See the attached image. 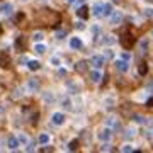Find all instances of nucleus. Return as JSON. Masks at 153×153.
<instances>
[{
  "instance_id": "nucleus-31",
  "label": "nucleus",
  "mask_w": 153,
  "mask_h": 153,
  "mask_svg": "<svg viewBox=\"0 0 153 153\" xmlns=\"http://www.w3.org/2000/svg\"><path fill=\"white\" fill-rule=\"evenodd\" d=\"M90 33L94 34V39H97V38H99V34H100V26H92Z\"/></svg>"
},
{
  "instance_id": "nucleus-34",
  "label": "nucleus",
  "mask_w": 153,
  "mask_h": 153,
  "mask_svg": "<svg viewBox=\"0 0 153 153\" xmlns=\"http://www.w3.org/2000/svg\"><path fill=\"white\" fill-rule=\"evenodd\" d=\"M76 148H78V141H76V140L70 141V145H68V150H70V152H75Z\"/></svg>"
},
{
  "instance_id": "nucleus-44",
  "label": "nucleus",
  "mask_w": 153,
  "mask_h": 153,
  "mask_svg": "<svg viewBox=\"0 0 153 153\" xmlns=\"http://www.w3.org/2000/svg\"><path fill=\"white\" fill-rule=\"evenodd\" d=\"M123 60L129 61V60H131V55H129V53H123Z\"/></svg>"
},
{
  "instance_id": "nucleus-39",
  "label": "nucleus",
  "mask_w": 153,
  "mask_h": 153,
  "mask_svg": "<svg viewBox=\"0 0 153 153\" xmlns=\"http://www.w3.org/2000/svg\"><path fill=\"white\" fill-rule=\"evenodd\" d=\"M140 48H141V49H146L148 48V41H146V39H141V41H140Z\"/></svg>"
},
{
  "instance_id": "nucleus-29",
  "label": "nucleus",
  "mask_w": 153,
  "mask_h": 153,
  "mask_svg": "<svg viewBox=\"0 0 153 153\" xmlns=\"http://www.w3.org/2000/svg\"><path fill=\"white\" fill-rule=\"evenodd\" d=\"M71 105H73V104H71L70 99H63V100H61V107H63L65 111H70V109H71Z\"/></svg>"
},
{
  "instance_id": "nucleus-47",
  "label": "nucleus",
  "mask_w": 153,
  "mask_h": 153,
  "mask_svg": "<svg viewBox=\"0 0 153 153\" xmlns=\"http://www.w3.org/2000/svg\"><path fill=\"white\" fill-rule=\"evenodd\" d=\"M21 90H22L21 87H17L16 88V94H14V97H21Z\"/></svg>"
},
{
  "instance_id": "nucleus-33",
  "label": "nucleus",
  "mask_w": 153,
  "mask_h": 153,
  "mask_svg": "<svg viewBox=\"0 0 153 153\" xmlns=\"http://www.w3.org/2000/svg\"><path fill=\"white\" fill-rule=\"evenodd\" d=\"M105 124L107 126H116V117L114 116H107V117H105Z\"/></svg>"
},
{
  "instance_id": "nucleus-43",
  "label": "nucleus",
  "mask_w": 153,
  "mask_h": 153,
  "mask_svg": "<svg viewBox=\"0 0 153 153\" xmlns=\"http://www.w3.org/2000/svg\"><path fill=\"white\" fill-rule=\"evenodd\" d=\"M58 75H60V76H65V75H66V68H60V70H58Z\"/></svg>"
},
{
  "instance_id": "nucleus-50",
  "label": "nucleus",
  "mask_w": 153,
  "mask_h": 153,
  "mask_svg": "<svg viewBox=\"0 0 153 153\" xmlns=\"http://www.w3.org/2000/svg\"><path fill=\"white\" fill-rule=\"evenodd\" d=\"M0 114H2V107H0Z\"/></svg>"
},
{
  "instance_id": "nucleus-23",
  "label": "nucleus",
  "mask_w": 153,
  "mask_h": 153,
  "mask_svg": "<svg viewBox=\"0 0 153 153\" xmlns=\"http://www.w3.org/2000/svg\"><path fill=\"white\" fill-rule=\"evenodd\" d=\"M76 16L80 17V19H87V16H88L87 7H85V5H80V7H78V10H76Z\"/></svg>"
},
{
  "instance_id": "nucleus-27",
  "label": "nucleus",
  "mask_w": 153,
  "mask_h": 153,
  "mask_svg": "<svg viewBox=\"0 0 153 153\" xmlns=\"http://www.w3.org/2000/svg\"><path fill=\"white\" fill-rule=\"evenodd\" d=\"M44 39V34L41 33V31H36V33H33V41L34 43H41Z\"/></svg>"
},
{
  "instance_id": "nucleus-19",
  "label": "nucleus",
  "mask_w": 153,
  "mask_h": 153,
  "mask_svg": "<svg viewBox=\"0 0 153 153\" xmlns=\"http://www.w3.org/2000/svg\"><path fill=\"white\" fill-rule=\"evenodd\" d=\"M92 16H94V17H102V4H94V7H92Z\"/></svg>"
},
{
  "instance_id": "nucleus-51",
  "label": "nucleus",
  "mask_w": 153,
  "mask_h": 153,
  "mask_svg": "<svg viewBox=\"0 0 153 153\" xmlns=\"http://www.w3.org/2000/svg\"><path fill=\"white\" fill-rule=\"evenodd\" d=\"M66 2H73V0H66Z\"/></svg>"
},
{
  "instance_id": "nucleus-37",
  "label": "nucleus",
  "mask_w": 153,
  "mask_h": 153,
  "mask_svg": "<svg viewBox=\"0 0 153 153\" xmlns=\"http://www.w3.org/2000/svg\"><path fill=\"white\" fill-rule=\"evenodd\" d=\"M27 58H26V56H21V58H19V63H21V66H27Z\"/></svg>"
},
{
  "instance_id": "nucleus-24",
  "label": "nucleus",
  "mask_w": 153,
  "mask_h": 153,
  "mask_svg": "<svg viewBox=\"0 0 153 153\" xmlns=\"http://www.w3.org/2000/svg\"><path fill=\"white\" fill-rule=\"evenodd\" d=\"M131 119L136 123V124H146V117L145 116H140V114H133Z\"/></svg>"
},
{
  "instance_id": "nucleus-15",
  "label": "nucleus",
  "mask_w": 153,
  "mask_h": 153,
  "mask_svg": "<svg viewBox=\"0 0 153 153\" xmlns=\"http://www.w3.org/2000/svg\"><path fill=\"white\" fill-rule=\"evenodd\" d=\"M51 141V136H49V133H41L38 136V143L39 145H49Z\"/></svg>"
},
{
  "instance_id": "nucleus-38",
  "label": "nucleus",
  "mask_w": 153,
  "mask_h": 153,
  "mask_svg": "<svg viewBox=\"0 0 153 153\" xmlns=\"http://www.w3.org/2000/svg\"><path fill=\"white\" fill-rule=\"evenodd\" d=\"M66 36V31H56V39H63Z\"/></svg>"
},
{
  "instance_id": "nucleus-21",
  "label": "nucleus",
  "mask_w": 153,
  "mask_h": 153,
  "mask_svg": "<svg viewBox=\"0 0 153 153\" xmlns=\"http://www.w3.org/2000/svg\"><path fill=\"white\" fill-rule=\"evenodd\" d=\"M17 140H19V143H21L22 146H26V145H29V136L27 134H24V133H19V134H17Z\"/></svg>"
},
{
  "instance_id": "nucleus-32",
  "label": "nucleus",
  "mask_w": 153,
  "mask_h": 153,
  "mask_svg": "<svg viewBox=\"0 0 153 153\" xmlns=\"http://www.w3.org/2000/svg\"><path fill=\"white\" fill-rule=\"evenodd\" d=\"M121 152H124V153H129V152H136V150L133 148V145H131V143H126L124 146L121 148Z\"/></svg>"
},
{
  "instance_id": "nucleus-10",
  "label": "nucleus",
  "mask_w": 153,
  "mask_h": 153,
  "mask_svg": "<svg viewBox=\"0 0 153 153\" xmlns=\"http://www.w3.org/2000/svg\"><path fill=\"white\" fill-rule=\"evenodd\" d=\"M117 43V38L116 36H112V34H105V36H102V44L104 46H112V44Z\"/></svg>"
},
{
  "instance_id": "nucleus-26",
  "label": "nucleus",
  "mask_w": 153,
  "mask_h": 153,
  "mask_svg": "<svg viewBox=\"0 0 153 153\" xmlns=\"http://www.w3.org/2000/svg\"><path fill=\"white\" fill-rule=\"evenodd\" d=\"M114 104H116V99L114 97H105L104 99V105L107 107V109H112V107H114Z\"/></svg>"
},
{
  "instance_id": "nucleus-49",
  "label": "nucleus",
  "mask_w": 153,
  "mask_h": 153,
  "mask_svg": "<svg viewBox=\"0 0 153 153\" xmlns=\"http://www.w3.org/2000/svg\"><path fill=\"white\" fill-rule=\"evenodd\" d=\"M4 148V140H2V136H0V150Z\"/></svg>"
},
{
  "instance_id": "nucleus-14",
  "label": "nucleus",
  "mask_w": 153,
  "mask_h": 153,
  "mask_svg": "<svg viewBox=\"0 0 153 153\" xmlns=\"http://www.w3.org/2000/svg\"><path fill=\"white\" fill-rule=\"evenodd\" d=\"M102 78H104V76H102V73H100L97 68H95V70H90V80H92L94 83H99Z\"/></svg>"
},
{
  "instance_id": "nucleus-46",
  "label": "nucleus",
  "mask_w": 153,
  "mask_h": 153,
  "mask_svg": "<svg viewBox=\"0 0 153 153\" xmlns=\"http://www.w3.org/2000/svg\"><path fill=\"white\" fill-rule=\"evenodd\" d=\"M146 88L150 90V92H153V80H152V82H148V83H146Z\"/></svg>"
},
{
  "instance_id": "nucleus-22",
  "label": "nucleus",
  "mask_w": 153,
  "mask_h": 153,
  "mask_svg": "<svg viewBox=\"0 0 153 153\" xmlns=\"http://www.w3.org/2000/svg\"><path fill=\"white\" fill-rule=\"evenodd\" d=\"M138 73L141 76H145L148 73V65H146V61H141L140 65H138Z\"/></svg>"
},
{
  "instance_id": "nucleus-16",
  "label": "nucleus",
  "mask_w": 153,
  "mask_h": 153,
  "mask_svg": "<svg viewBox=\"0 0 153 153\" xmlns=\"http://www.w3.org/2000/svg\"><path fill=\"white\" fill-rule=\"evenodd\" d=\"M112 14V4H102V17H111Z\"/></svg>"
},
{
  "instance_id": "nucleus-3",
  "label": "nucleus",
  "mask_w": 153,
  "mask_h": 153,
  "mask_svg": "<svg viewBox=\"0 0 153 153\" xmlns=\"http://www.w3.org/2000/svg\"><path fill=\"white\" fill-rule=\"evenodd\" d=\"M114 68L117 71H121V73H126V71L129 70V61H126V60H116L114 61Z\"/></svg>"
},
{
  "instance_id": "nucleus-30",
  "label": "nucleus",
  "mask_w": 153,
  "mask_h": 153,
  "mask_svg": "<svg viewBox=\"0 0 153 153\" xmlns=\"http://www.w3.org/2000/svg\"><path fill=\"white\" fill-rule=\"evenodd\" d=\"M143 17H146V19H153V7H146V9L143 10Z\"/></svg>"
},
{
  "instance_id": "nucleus-6",
  "label": "nucleus",
  "mask_w": 153,
  "mask_h": 153,
  "mask_svg": "<svg viewBox=\"0 0 153 153\" xmlns=\"http://www.w3.org/2000/svg\"><path fill=\"white\" fill-rule=\"evenodd\" d=\"M123 19H124V16H123L121 10H112V14H111V24L112 26H119Z\"/></svg>"
},
{
  "instance_id": "nucleus-9",
  "label": "nucleus",
  "mask_w": 153,
  "mask_h": 153,
  "mask_svg": "<svg viewBox=\"0 0 153 153\" xmlns=\"http://www.w3.org/2000/svg\"><path fill=\"white\" fill-rule=\"evenodd\" d=\"M111 136H112V134H111V129H109V128H104V129H100V131L97 133V138L100 140V141H109Z\"/></svg>"
},
{
  "instance_id": "nucleus-36",
  "label": "nucleus",
  "mask_w": 153,
  "mask_h": 153,
  "mask_svg": "<svg viewBox=\"0 0 153 153\" xmlns=\"http://www.w3.org/2000/svg\"><path fill=\"white\" fill-rule=\"evenodd\" d=\"M100 152H111V145L107 141H102V146H100Z\"/></svg>"
},
{
  "instance_id": "nucleus-1",
  "label": "nucleus",
  "mask_w": 153,
  "mask_h": 153,
  "mask_svg": "<svg viewBox=\"0 0 153 153\" xmlns=\"http://www.w3.org/2000/svg\"><path fill=\"white\" fill-rule=\"evenodd\" d=\"M65 121H66V117H65V114H63L61 111H56V112L51 114V123H53L55 126H63Z\"/></svg>"
},
{
  "instance_id": "nucleus-11",
  "label": "nucleus",
  "mask_w": 153,
  "mask_h": 153,
  "mask_svg": "<svg viewBox=\"0 0 153 153\" xmlns=\"http://www.w3.org/2000/svg\"><path fill=\"white\" fill-rule=\"evenodd\" d=\"M43 100H44V104H53V102L56 100L55 92H51V90H46V92H43Z\"/></svg>"
},
{
  "instance_id": "nucleus-5",
  "label": "nucleus",
  "mask_w": 153,
  "mask_h": 153,
  "mask_svg": "<svg viewBox=\"0 0 153 153\" xmlns=\"http://www.w3.org/2000/svg\"><path fill=\"white\" fill-rule=\"evenodd\" d=\"M39 87H41V83H39L38 78H29L27 83H26V88H27V92H38Z\"/></svg>"
},
{
  "instance_id": "nucleus-12",
  "label": "nucleus",
  "mask_w": 153,
  "mask_h": 153,
  "mask_svg": "<svg viewBox=\"0 0 153 153\" xmlns=\"http://www.w3.org/2000/svg\"><path fill=\"white\" fill-rule=\"evenodd\" d=\"M0 12H2L4 16H7V17L14 16V5H12V4H4V5L0 7Z\"/></svg>"
},
{
  "instance_id": "nucleus-20",
  "label": "nucleus",
  "mask_w": 153,
  "mask_h": 153,
  "mask_svg": "<svg viewBox=\"0 0 153 153\" xmlns=\"http://www.w3.org/2000/svg\"><path fill=\"white\" fill-rule=\"evenodd\" d=\"M34 51H36V55H44L46 53V46L43 43H34Z\"/></svg>"
},
{
  "instance_id": "nucleus-28",
  "label": "nucleus",
  "mask_w": 153,
  "mask_h": 153,
  "mask_svg": "<svg viewBox=\"0 0 153 153\" xmlns=\"http://www.w3.org/2000/svg\"><path fill=\"white\" fill-rule=\"evenodd\" d=\"M134 134H136V131H134L133 128H128V129L124 131V138H126V140H133Z\"/></svg>"
},
{
  "instance_id": "nucleus-8",
  "label": "nucleus",
  "mask_w": 153,
  "mask_h": 153,
  "mask_svg": "<svg viewBox=\"0 0 153 153\" xmlns=\"http://www.w3.org/2000/svg\"><path fill=\"white\" fill-rule=\"evenodd\" d=\"M68 44H70V48H71V49H80V48L83 46V41H82V38H78V36H73V38H70Z\"/></svg>"
},
{
  "instance_id": "nucleus-40",
  "label": "nucleus",
  "mask_w": 153,
  "mask_h": 153,
  "mask_svg": "<svg viewBox=\"0 0 153 153\" xmlns=\"http://www.w3.org/2000/svg\"><path fill=\"white\" fill-rule=\"evenodd\" d=\"M75 27H76V29H85V24H83V19H82V21H78V22H76V24H75Z\"/></svg>"
},
{
  "instance_id": "nucleus-2",
  "label": "nucleus",
  "mask_w": 153,
  "mask_h": 153,
  "mask_svg": "<svg viewBox=\"0 0 153 153\" xmlns=\"http://www.w3.org/2000/svg\"><path fill=\"white\" fill-rule=\"evenodd\" d=\"M104 63H105L104 55H94L92 58H90V65H92L94 68H97V70H100V68L104 66Z\"/></svg>"
},
{
  "instance_id": "nucleus-4",
  "label": "nucleus",
  "mask_w": 153,
  "mask_h": 153,
  "mask_svg": "<svg viewBox=\"0 0 153 153\" xmlns=\"http://www.w3.org/2000/svg\"><path fill=\"white\" fill-rule=\"evenodd\" d=\"M7 148L10 150V152H17L19 150V146H21V143H19V140H17V136H9L5 141Z\"/></svg>"
},
{
  "instance_id": "nucleus-17",
  "label": "nucleus",
  "mask_w": 153,
  "mask_h": 153,
  "mask_svg": "<svg viewBox=\"0 0 153 153\" xmlns=\"http://www.w3.org/2000/svg\"><path fill=\"white\" fill-rule=\"evenodd\" d=\"M73 68H75V71H78V73H83V71H87V61H76Z\"/></svg>"
},
{
  "instance_id": "nucleus-42",
  "label": "nucleus",
  "mask_w": 153,
  "mask_h": 153,
  "mask_svg": "<svg viewBox=\"0 0 153 153\" xmlns=\"http://www.w3.org/2000/svg\"><path fill=\"white\" fill-rule=\"evenodd\" d=\"M26 152H34V145H33V143L26 145Z\"/></svg>"
},
{
  "instance_id": "nucleus-45",
  "label": "nucleus",
  "mask_w": 153,
  "mask_h": 153,
  "mask_svg": "<svg viewBox=\"0 0 153 153\" xmlns=\"http://www.w3.org/2000/svg\"><path fill=\"white\" fill-rule=\"evenodd\" d=\"M83 2H85V0H73V4H75V7H80L83 4Z\"/></svg>"
},
{
  "instance_id": "nucleus-25",
  "label": "nucleus",
  "mask_w": 153,
  "mask_h": 153,
  "mask_svg": "<svg viewBox=\"0 0 153 153\" xmlns=\"http://www.w3.org/2000/svg\"><path fill=\"white\" fill-rule=\"evenodd\" d=\"M49 65L53 66H61V58L58 55H53L51 58H49Z\"/></svg>"
},
{
  "instance_id": "nucleus-13",
  "label": "nucleus",
  "mask_w": 153,
  "mask_h": 153,
  "mask_svg": "<svg viewBox=\"0 0 153 153\" xmlns=\"http://www.w3.org/2000/svg\"><path fill=\"white\" fill-rule=\"evenodd\" d=\"M66 88H68V92L70 94H78L80 92V88H82V85L76 82H66Z\"/></svg>"
},
{
  "instance_id": "nucleus-41",
  "label": "nucleus",
  "mask_w": 153,
  "mask_h": 153,
  "mask_svg": "<svg viewBox=\"0 0 153 153\" xmlns=\"http://www.w3.org/2000/svg\"><path fill=\"white\" fill-rule=\"evenodd\" d=\"M112 56H114V53H112L111 49H105V56L104 58H112Z\"/></svg>"
},
{
  "instance_id": "nucleus-18",
  "label": "nucleus",
  "mask_w": 153,
  "mask_h": 153,
  "mask_svg": "<svg viewBox=\"0 0 153 153\" xmlns=\"http://www.w3.org/2000/svg\"><path fill=\"white\" fill-rule=\"evenodd\" d=\"M27 68L31 71H38L39 68H41V63H39L38 60H29L27 61Z\"/></svg>"
},
{
  "instance_id": "nucleus-35",
  "label": "nucleus",
  "mask_w": 153,
  "mask_h": 153,
  "mask_svg": "<svg viewBox=\"0 0 153 153\" xmlns=\"http://www.w3.org/2000/svg\"><path fill=\"white\" fill-rule=\"evenodd\" d=\"M143 134H145V138H146V140H153V128L146 129V131L143 133Z\"/></svg>"
},
{
  "instance_id": "nucleus-48",
  "label": "nucleus",
  "mask_w": 153,
  "mask_h": 153,
  "mask_svg": "<svg viewBox=\"0 0 153 153\" xmlns=\"http://www.w3.org/2000/svg\"><path fill=\"white\" fill-rule=\"evenodd\" d=\"M148 107H153V99H150V100H148Z\"/></svg>"
},
{
  "instance_id": "nucleus-52",
  "label": "nucleus",
  "mask_w": 153,
  "mask_h": 153,
  "mask_svg": "<svg viewBox=\"0 0 153 153\" xmlns=\"http://www.w3.org/2000/svg\"><path fill=\"white\" fill-rule=\"evenodd\" d=\"M152 38H153V31H152Z\"/></svg>"
},
{
  "instance_id": "nucleus-7",
  "label": "nucleus",
  "mask_w": 153,
  "mask_h": 153,
  "mask_svg": "<svg viewBox=\"0 0 153 153\" xmlns=\"http://www.w3.org/2000/svg\"><path fill=\"white\" fill-rule=\"evenodd\" d=\"M117 41H119V43L123 44V48H126V49L131 48V44L134 43V39H133L131 34H124V36H123V38H119Z\"/></svg>"
}]
</instances>
